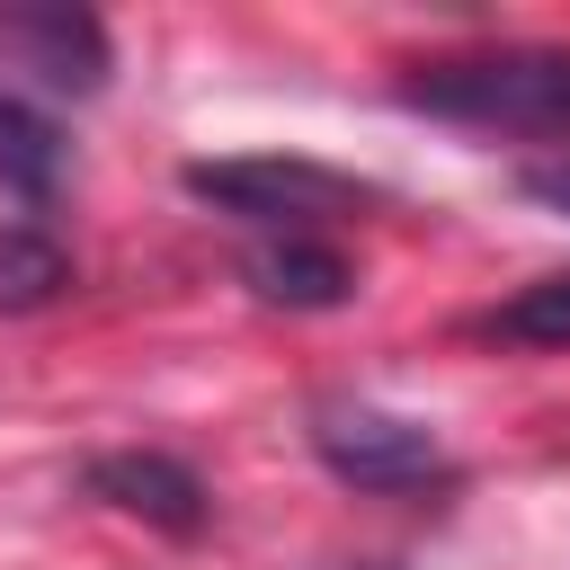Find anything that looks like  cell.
<instances>
[{
	"label": "cell",
	"instance_id": "obj_1",
	"mask_svg": "<svg viewBox=\"0 0 570 570\" xmlns=\"http://www.w3.org/2000/svg\"><path fill=\"white\" fill-rule=\"evenodd\" d=\"M410 116L463 125V134H534L570 151V45H481L410 62L392 89Z\"/></svg>",
	"mask_w": 570,
	"mask_h": 570
},
{
	"label": "cell",
	"instance_id": "obj_2",
	"mask_svg": "<svg viewBox=\"0 0 570 570\" xmlns=\"http://www.w3.org/2000/svg\"><path fill=\"white\" fill-rule=\"evenodd\" d=\"M178 187H187L196 205H214V214H232V223L267 232V240H285V232H312V240H321V223H347V214H365V205H374V187H365V178H347V169H330V160H303V151L187 160V169H178Z\"/></svg>",
	"mask_w": 570,
	"mask_h": 570
},
{
	"label": "cell",
	"instance_id": "obj_3",
	"mask_svg": "<svg viewBox=\"0 0 570 570\" xmlns=\"http://www.w3.org/2000/svg\"><path fill=\"white\" fill-rule=\"evenodd\" d=\"M312 454L338 490H365V499H428V490L454 481V454L436 445V428H419L383 401H321Z\"/></svg>",
	"mask_w": 570,
	"mask_h": 570
},
{
	"label": "cell",
	"instance_id": "obj_4",
	"mask_svg": "<svg viewBox=\"0 0 570 570\" xmlns=\"http://www.w3.org/2000/svg\"><path fill=\"white\" fill-rule=\"evenodd\" d=\"M0 53L18 71H36L53 98H98L107 71H116L107 18L71 9V0H0Z\"/></svg>",
	"mask_w": 570,
	"mask_h": 570
},
{
	"label": "cell",
	"instance_id": "obj_5",
	"mask_svg": "<svg viewBox=\"0 0 570 570\" xmlns=\"http://www.w3.org/2000/svg\"><path fill=\"white\" fill-rule=\"evenodd\" d=\"M80 490H89L98 508H116V517L151 525V534H205V517H214L205 472H196V463H178V454H160V445L89 454V463H80Z\"/></svg>",
	"mask_w": 570,
	"mask_h": 570
},
{
	"label": "cell",
	"instance_id": "obj_6",
	"mask_svg": "<svg viewBox=\"0 0 570 570\" xmlns=\"http://www.w3.org/2000/svg\"><path fill=\"white\" fill-rule=\"evenodd\" d=\"M240 276L258 303H285V312H338L356 294V267L338 240H312V232H285V240H249L240 249Z\"/></svg>",
	"mask_w": 570,
	"mask_h": 570
},
{
	"label": "cell",
	"instance_id": "obj_7",
	"mask_svg": "<svg viewBox=\"0 0 570 570\" xmlns=\"http://www.w3.org/2000/svg\"><path fill=\"white\" fill-rule=\"evenodd\" d=\"M463 338H472V347H534V356H570V267H561V276L517 285L508 303L463 312Z\"/></svg>",
	"mask_w": 570,
	"mask_h": 570
},
{
	"label": "cell",
	"instance_id": "obj_8",
	"mask_svg": "<svg viewBox=\"0 0 570 570\" xmlns=\"http://www.w3.org/2000/svg\"><path fill=\"white\" fill-rule=\"evenodd\" d=\"M62 160H71L62 125H53L45 107H27L18 89H0V196H18V205H53Z\"/></svg>",
	"mask_w": 570,
	"mask_h": 570
},
{
	"label": "cell",
	"instance_id": "obj_9",
	"mask_svg": "<svg viewBox=\"0 0 570 570\" xmlns=\"http://www.w3.org/2000/svg\"><path fill=\"white\" fill-rule=\"evenodd\" d=\"M71 285V249L36 223H0V312H45Z\"/></svg>",
	"mask_w": 570,
	"mask_h": 570
},
{
	"label": "cell",
	"instance_id": "obj_10",
	"mask_svg": "<svg viewBox=\"0 0 570 570\" xmlns=\"http://www.w3.org/2000/svg\"><path fill=\"white\" fill-rule=\"evenodd\" d=\"M517 196H534L543 214H570V151H543L517 169Z\"/></svg>",
	"mask_w": 570,
	"mask_h": 570
},
{
	"label": "cell",
	"instance_id": "obj_11",
	"mask_svg": "<svg viewBox=\"0 0 570 570\" xmlns=\"http://www.w3.org/2000/svg\"><path fill=\"white\" fill-rule=\"evenodd\" d=\"M356 570H401V561H356Z\"/></svg>",
	"mask_w": 570,
	"mask_h": 570
}]
</instances>
